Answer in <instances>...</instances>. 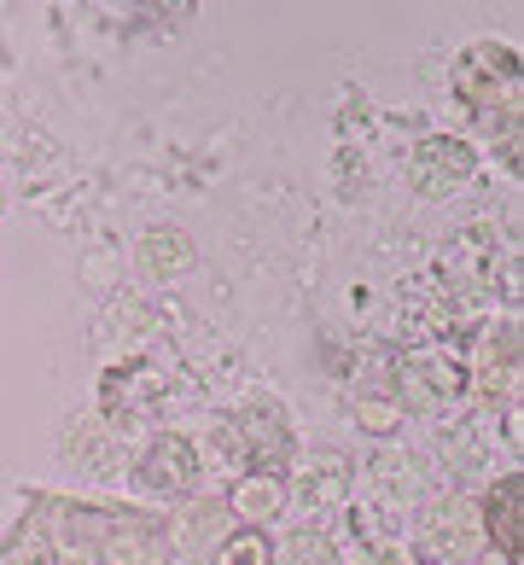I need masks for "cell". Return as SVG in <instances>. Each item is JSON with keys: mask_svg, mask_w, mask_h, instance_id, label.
Wrapping results in <instances>:
<instances>
[{"mask_svg": "<svg viewBox=\"0 0 524 565\" xmlns=\"http://www.w3.org/2000/svg\"><path fill=\"white\" fill-rule=\"evenodd\" d=\"M0 565H175V531L117 501L35 495L0 542Z\"/></svg>", "mask_w": 524, "mask_h": 565, "instance_id": "obj_1", "label": "cell"}, {"mask_svg": "<svg viewBox=\"0 0 524 565\" xmlns=\"http://www.w3.org/2000/svg\"><path fill=\"white\" fill-rule=\"evenodd\" d=\"M455 99L472 111V129H478V146L495 152L507 170H524V65H518V47L507 41H472L460 47L455 58Z\"/></svg>", "mask_w": 524, "mask_h": 565, "instance_id": "obj_2", "label": "cell"}, {"mask_svg": "<svg viewBox=\"0 0 524 565\" xmlns=\"http://www.w3.org/2000/svg\"><path fill=\"white\" fill-rule=\"evenodd\" d=\"M216 449L239 478H291V460H298V437H291V414L280 403H257L227 408L216 420Z\"/></svg>", "mask_w": 524, "mask_h": 565, "instance_id": "obj_3", "label": "cell"}, {"mask_svg": "<svg viewBox=\"0 0 524 565\" xmlns=\"http://www.w3.org/2000/svg\"><path fill=\"white\" fill-rule=\"evenodd\" d=\"M419 559L431 565H484V525H478V501L467 495H437L419 508Z\"/></svg>", "mask_w": 524, "mask_h": 565, "instance_id": "obj_4", "label": "cell"}, {"mask_svg": "<svg viewBox=\"0 0 524 565\" xmlns=\"http://www.w3.org/2000/svg\"><path fill=\"white\" fill-rule=\"evenodd\" d=\"M129 484L140 495H158V501H181V495H199L204 484V455L186 431H158L146 437V449L135 455V478Z\"/></svg>", "mask_w": 524, "mask_h": 565, "instance_id": "obj_5", "label": "cell"}, {"mask_svg": "<svg viewBox=\"0 0 524 565\" xmlns=\"http://www.w3.org/2000/svg\"><path fill=\"white\" fill-rule=\"evenodd\" d=\"M478 525L501 565H524V472L490 478V490L478 495Z\"/></svg>", "mask_w": 524, "mask_h": 565, "instance_id": "obj_6", "label": "cell"}, {"mask_svg": "<svg viewBox=\"0 0 524 565\" xmlns=\"http://www.w3.org/2000/svg\"><path fill=\"white\" fill-rule=\"evenodd\" d=\"M414 186L426 199H449L460 193L472 175H478V146L472 140H455V135H426L414 146V163H408Z\"/></svg>", "mask_w": 524, "mask_h": 565, "instance_id": "obj_7", "label": "cell"}, {"mask_svg": "<svg viewBox=\"0 0 524 565\" xmlns=\"http://www.w3.org/2000/svg\"><path fill=\"white\" fill-rule=\"evenodd\" d=\"M158 403H163V380L146 362L111 367V373H105V385H99V414L111 426H122V431L146 426V414H152Z\"/></svg>", "mask_w": 524, "mask_h": 565, "instance_id": "obj_8", "label": "cell"}, {"mask_svg": "<svg viewBox=\"0 0 524 565\" xmlns=\"http://www.w3.org/2000/svg\"><path fill=\"white\" fill-rule=\"evenodd\" d=\"M193 257H199L193 239H186L181 227H170V222H163V227H146L140 245H135V268H140L146 280H175V275H186V268H193Z\"/></svg>", "mask_w": 524, "mask_h": 565, "instance_id": "obj_9", "label": "cell"}, {"mask_svg": "<svg viewBox=\"0 0 524 565\" xmlns=\"http://www.w3.org/2000/svg\"><path fill=\"white\" fill-rule=\"evenodd\" d=\"M227 513L239 519V525H275L286 513V478H234V490H227Z\"/></svg>", "mask_w": 524, "mask_h": 565, "instance_id": "obj_10", "label": "cell"}, {"mask_svg": "<svg viewBox=\"0 0 524 565\" xmlns=\"http://www.w3.org/2000/svg\"><path fill=\"white\" fill-rule=\"evenodd\" d=\"M478 380L490 391H507L518 380V327L513 321H495L484 339H478Z\"/></svg>", "mask_w": 524, "mask_h": 565, "instance_id": "obj_11", "label": "cell"}, {"mask_svg": "<svg viewBox=\"0 0 524 565\" xmlns=\"http://www.w3.org/2000/svg\"><path fill=\"white\" fill-rule=\"evenodd\" d=\"M275 565H344V548L321 525H298L275 542Z\"/></svg>", "mask_w": 524, "mask_h": 565, "instance_id": "obj_12", "label": "cell"}, {"mask_svg": "<svg viewBox=\"0 0 524 565\" xmlns=\"http://www.w3.org/2000/svg\"><path fill=\"white\" fill-rule=\"evenodd\" d=\"M210 565H275V536L257 531V525H234L216 542Z\"/></svg>", "mask_w": 524, "mask_h": 565, "instance_id": "obj_13", "label": "cell"}, {"mask_svg": "<svg viewBox=\"0 0 524 565\" xmlns=\"http://www.w3.org/2000/svg\"><path fill=\"white\" fill-rule=\"evenodd\" d=\"M298 495L309 501V508H327V501H339V495H344V467H339V460H314V467L303 472Z\"/></svg>", "mask_w": 524, "mask_h": 565, "instance_id": "obj_14", "label": "cell"}, {"mask_svg": "<svg viewBox=\"0 0 524 565\" xmlns=\"http://www.w3.org/2000/svg\"><path fill=\"white\" fill-rule=\"evenodd\" d=\"M367 565H414V559H403L396 548H379V554H367Z\"/></svg>", "mask_w": 524, "mask_h": 565, "instance_id": "obj_15", "label": "cell"}, {"mask_svg": "<svg viewBox=\"0 0 524 565\" xmlns=\"http://www.w3.org/2000/svg\"><path fill=\"white\" fill-rule=\"evenodd\" d=\"M0 216H7V186H0Z\"/></svg>", "mask_w": 524, "mask_h": 565, "instance_id": "obj_16", "label": "cell"}, {"mask_svg": "<svg viewBox=\"0 0 524 565\" xmlns=\"http://www.w3.org/2000/svg\"><path fill=\"white\" fill-rule=\"evenodd\" d=\"M414 565H431V559H414Z\"/></svg>", "mask_w": 524, "mask_h": 565, "instance_id": "obj_17", "label": "cell"}]
</instances>
